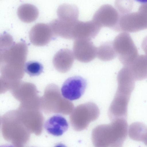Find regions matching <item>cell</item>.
<instances>
[{"instance_id":"cell-1","label":"cell","mask_w":147,"mask_h":147,"mask_svg":"<svg viewBox=\"0 0 147 147\" xmlns=\"http://www.w3.org/2000/svg\"><path fill=\"white\" fill-rule=\"evenodd\" d=\"M28 49L26 44L15 43L2 51L0 57V72L2 77L9 82L19 80L24 75Z\"/></svg>"},{"instance_id":"cell-2","label":"cell","mask_w":147,"mask_h":147,"mask_svg":"<svg viewBox=\"0 0 147 147\" xmlns=\"http://www.w3.org/2000/svg\"><path fill=\"white\" fill-rule=\"evenodd\" d=\"M109 124L98 125L92 130V140L95 147H123L127 136L126 119L118 118Z\"/></svg>"},{"instance_id":"cell-3","label":"cell","mask_w":147,"mask_h":147,"mask_svg":"<svg viewBox=\"0 0 147 147\" xmlns=\"http://www.w3.org/2000/svg\"><path fill=\"white\" fill-rule=\"evenodd\" d=\"M1 131L4 139L14 147H25L30 139L31 133L21 123L16 110L10 111L3 116Z\"/></svg>"},{"instance_id":"cell-4","label":"cell","mask_w":147,"mask_h":147,"mask_svg":"<svg viewBox=\"0 0 147 147\" xmlns=\"http://www.w3.org/2000/svg\"><path fill=\"white\" fill-rule=\"evenodd\" d=\"M133 9L128 12L119 15L115 31L126 32H134L146 29L147 27V3L142 2L137 11Z\"/></svg>"},{"instance_id":"cell-5","label":"cell","mask_w":147,"mask_h":147,"mask_svg":"<svg viewBox=\"0 0 147 147\" xmlns=\"http://www.w3.org/2000/svg\"><path fill=\"white\" fill-rule=\"evenodd\" d=\"M70 114L71 126L75 130L80 131L85 129L91 122L97 119L100 111L96 104L88 102L76 106Z\"/></svg>"},{"instance_id":"cell-6","label":"cell","mask_w":147,"mask_h":147,"mask_svg":"<svg viewBox=\"0 0 147 147\" xmlns=\"http://www.w3.org/2000/svg\"><path fill=\"white\" fill-rule=\"evenodd\" d=\"M112 42L117 56L124 66H128L139 56L137 49L128 33H120Z\"/></svg>"},{"instance_id":"cell-7","label":"cell","mask_w":147,"mask_h":147,"mask_svg":"<svg viewBox=\"0 0 147 147\" xmlns=\"http://www.w3.org/2000/svg\"><path fill=\"white\" fill-rule=\"evenodd\" d=\"M34 109L20 106L17 111L20 119L24 127L31 133L39 136L43 131L44 119L40 111Z\"/></svg>"},{"instance_id":"cell-8","label":"cell","mask_w":147,"mask_h":147,"mask_svg":"<svg viewBox=\"0 0 147 147\" xmlns=\"http://www.w3.org/2000/svg\"><path fill=\"white\" fill-rule=\"evenodd\" d=\"M87 86L86 80L80 76L69 77L65 81L62 86V95L69 101L78 99L84 93Z\"/></svg>"},{"instance_id":"cell-9","label":"cell","mask_w":147,"mask_h":147,"mask_svg":"<svg viewBox=\"0 0 147 147\" xmlns=\"http://www.w3.org/2000/svg\"><path fill=\"white\" fill-rule=\"evenodd\" d=\"M119 16L112 5L105 4L101 6L94 13L92 20L101 28L107 27L115 30Z\"/></svg>"},{"instance_id":"cell-10","label":"cell","mask_w":147,"mask_h":147,"mask_svg":"<svg viewBox=\"0 0 147 147\" xmlns=\"http://www.w3.org/2000/svg\"><path fill=\"white\" fill-rule=\"evenodd\" d=\"M97 48L91 40H75L73 47L74 57L82 62H90L96 57Z\"/></svg>"},{"instance_id":"cell-11","label":"cell","mask_w":147,"mask_h":147,"mask_svg":"<svg viewBox=\"0 0 147 147\" xmlns=\"http://www.w3.org/2000/svg\"><path fill=\"white\" fill-rule=\"evenodd\" d=\"M101 28L92 20L86 22L78 20L71 29V39L91 40L95 37Z\"/></svg>"},{"instance_id":"cell-12","label":"cell","mask_w":147,"mask_h":147,"mask_svg":"<svg viewBox=\"0 0 147 147\" xmlns=\"http://www.w3.org/2000/svg\"><path fill=\"white\" fill-rule=\"evenodd\" d=\"M54 36L49 24L39 23L33 26L29 33L31 42L34 45L42 46L48 44Z\"/></svg>"},{"instance_id":"cell-13","label":"cell","mask_w":147,"mask_h":147,"mask_svg":"<svg viewBox=\"0 0 147 147\" xmlns=\"http://www.w3.org/2000/svg\"><path fill=\"white\" fill-rule=\"evenodd\" d=\"M47 132L55 136L62 135L67 129L68 123L65 118L60 115H55L50 117L44 125Z\"/></svg>"},{"instance_id":"cell-14","label":"cell","mask_w":147,"mask_h":147,"mask_svg":"<svg viewBox=\"0 0 147 147\" xmlns=\"http://www.w3.org/2000/svg\"><path fill=\"white\" fill-rule=\"evenodd\" d=\"M73 52L68 49H60L55 54L53 59V63L58 71H66L71 67L74 61Z\"/></svg>"},{"instance_id":"cell-15","label":"cell","mask_w":147,"mask_h":147,"mask_svg":"<svg viewBox=\"0 0 147 147\" xmlns=\"http://www.w3.org/2000/svg\"><path fill=\"white\" fill-rule=\"evenodd\" d=\"M135 80L140 81L147 77V57L145 55H139L128 66Z\"/></svg>"},{"instance_id":"cell-16","label":"cell","mask_w":147,"mask_h":147,"mask_svg":"<svg viewBox=\"0 0 147 147\" xmlns=\"http://www.w3.org/2000/svg\"><path fill=\"white\" fill-rule=\"evenodd\" d=\"M57 13L58 19L67 23H74L78 20L79 10L74 5L64 3L60 5Z\"/></svg>"},{"instance_id":"cell-17","label":"cell","mask_w":147,"mask_h":147,"mask_svg":"<svg viewBox=\"0 0 147 147\" xmlns=\"http://www.w3.org/2000/svg\"><path fill=\"white\" fill-rule=\"evenodd\" d=\"M39 11L34 5L28 3L23 4L18 8L17 14L20 20L24 22L29 23L36 20Z\"/></svg>"},{"instance_id":"cell-18","label":"cell","mask_w":147,"mask_h":147,"mask_svg":"<svg viewBox=\"0 0 147 147\" xmlns=\"http://www.w3.org/2000/svg\"><path fill=\"white\" fill-rule=\"evenodd\" d=\"M128 133L130 138L137 141L147 142V128L145 125L140 122H134L129 127Z\"/></svg>"},{"instance_id":"cell-19","label":"cell","mask_w":147,"mask_h":147,"mask_svg":"<svg viewBox=\"0 0 147 147\" xmlns=\"http://www.w3.org/2000/svg\"><path fill=\"white\" fill-rule=\"evenodd\" d=\"M117 56L112 41L104 42L97 48L96 57L101 61H111Z\"/></svg>"},{"instance_id":"cell-20","label":"cell","mask_w":147,"mask_h":147,"mask_svg":"<svg viewBox=\"0 0 147 147\" xmlns=\"http://www.w3.org/2000/svg\"><path fill=\"white\" fill-rule=\"evenodd\" d=\"M43 67L39 62L35 61H30L25 63L24 71L30 76L39 75L43 72Z\"/></svg>"},{"instance_id":"cell-21","label":"cell","mask_w":147,"mask_h":147,"mask_svg":"<svg viewBox=\"0 0 147 147\" xmlns=\"http://www.w3.org/2000/svg\"><path fill=\"white\" fill-rule=\"evenodd\" d=\"M10 88V84L2 77L0 78V94L4 93Z\"/></svg>"},{"instance_id":"cell-22","label":"cell","mask_w":147,"mask_h":147,"mask_svg":"<svg viewBox=\"0 0 147 147\" xmlns=\"http://www.w3.org/2000/svg\"><path fill=\"white\" fill-rule=\"evenodd\" d=\"M54 147H67V146L63 144L59 143L57 144Z\"/></svg>"},{"instance_id":"cell-23","label":"cell","mask_w":147,"mask_h":147,"mask_svg":"<svg viewBox=\"0 0 147 147\" xmlns=\"http://www.w3.org/2000/svg\"><path fill=\"white\" fill-rule=\"evenodd\" d=\"M0 147H14V146L10 145H4L0 146Z\"/></svg>"},{"instance_id":"cell-24","label":"cell","mask_w":147,"mask_h":147,"mask_svg":"<svg viewBox=\"0 0 147 147\" xmlns=\"http://www.w3.org/2000/svg\"><path fill=\"white\" fill-rule=\"evenodd\" d=\"M1 118L0 117V125H1Z\"/></svg>"}]
</instances>
